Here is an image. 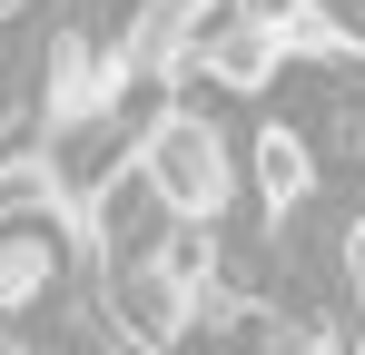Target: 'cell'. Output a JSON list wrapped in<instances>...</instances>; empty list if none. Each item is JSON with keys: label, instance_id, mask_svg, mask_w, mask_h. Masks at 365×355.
Returning <instances> with one entry per match:
<instances>
[{"label": "cell", "instance_id": "1", "mask_svg": "<svg viewBox=\"0 0 365 355\" xmlns=\"http://www.w3.org/2000/svg\"><path fill=\"white\" fill-rule=\"evenodd\" d=\"M128 168L158 187V207H178V217H197V227H217V217L247 197V158L227 148V128H217L207 109H178V99H158V109L138 118Z\"/></svg>", "mask_w": 365, "mask_h": 355}, {"label": "cell", "instance_id": "2", "mask_svg": "<svg viewBox=\"0 0 365 355\" xmlns=\"http://www.w3.org/2000/svg\"><path fill=\"white\" fill-rule=\"evenodd\" d=\"M326 197V168H316V148H306V128H267L257 148H247V207L277 227V217H297V207H316Z\"/></svg>", "mask_w": 365, "mask_h": 355}, {"label": "cell", "instance_id": "3", "mask_svg": "<svg viewBox=\"0 0 365 355\" xmlns=\"http://www.w3.org/2000/svg\"><path fill=\"white\" fill-rule=\"evenodd\" d=\"M277 69H287V30H277V20H257V10H247V20H227V30H217V50L197 59V79H217V89H277Z\"/></svg>", "mask_w": 365, "mask_h": 355}, {"label": "cell", "instance_id": "4", "mask_svg": "<svg viewBox=\"0 0 365 355\" xmlns=\"http://www.w3.org/2000/svg\"><path fill=\"white\" fill-rule=\"evenodd\" d=\"M346 267H356V336H365V237L346 247Z\"/></svg>", "mask_w": 365, "mask_h": 355}, {"label": "cell", "instance_id": "5", "mask_svg": "<svg viewBox=\"0 0 365 355\" xmlns=\"http://www.w3.org/2000/svg\"><path fill=\"white\" fill-rule=\"evenodd\" d=\"M257 20H297V10H316V0H247Z\"/></svg>", "mask_w": 365, "mask_h": 355}]
</instances>
